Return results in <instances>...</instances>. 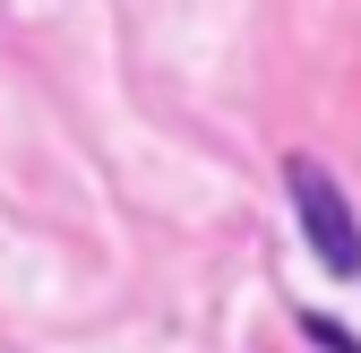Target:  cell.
Instances as JSON below:
<instances>
[{
	"instance_id": "6da1fadb",
	"label": "cell",
	"mask_w": 361,
	"mask_h": 353,
	"mask_svg": "<svg viewBox=\"0 0 361 353\" xmlns=\"http://www.w3.org/2000/svg\"><path fill=\"white\" fill-rule=\"evenodd\" d=\"M284 190H293V215H301V241L319 250V268L327 276H361V225H353V207L336 190V172L319 155H284Z\"/></svg>"
},
{
	"instance_id": "7a4b0ae2",
	"label": "cell",
	"mask_w": 361,
	"mask_h": 353,
	"mask_svg": "<svg viewBox=\"0 0 361 353\" xmlns=\"http://www.w3.org/2000/svg\"><path fill=\"white\" fill-rule=\"evenodd\" d=\"M301 336H310V345H327V353H361V336L336 328V319H319V311H301Z\"/></svg>"
}]
</instances>
